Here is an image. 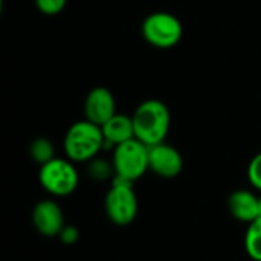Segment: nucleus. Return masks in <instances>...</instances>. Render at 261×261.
Wrapping results in <instances>:
<instances>
[{
  "mask_svg": "<svg viewBox=\"0 0 261 261\" xmlns=\"http://www.w3.org/2000/svg\"><path fill=\"white\" fill-rule=\"evenodd\" d=\"M104 208L115 225H130L138 216V196L133 190V182L115 177L112 188L106 194Z\"/></svg>",
  "mask_w": 261,
  "mask_h": 261,
  "instance_id": "obj_4",
  "label": "nucleus"
},
{
  "mask_svg": "<svg viewBox=\"0 0 261 261\" xmlns=\"http://www.w3.org/2000/svg\"><path fill=\"white\" fill-rule=\"evenodd\" d=\"M104 145L106 139L101 127L87 119L70 125L64 136V151L72 162H90Z\"/></svg>",
  "mask_w": 261,
  "mask_h": 261,
  "instance_id": "obj_2",
  "label": "nucleus"
},
{
  "mask_svg": "<svg viewBox=\"0 0 261 261\" xmlns=\"http://www.w3.org/2000/svg\"><path fill=\"white\" fill-rule=\"evenodd\" d=\"M101 130H102L106 144H110L112 147H116L130 139H135L133 119L132 116H127V115L116 113L104 125H101Z\"/></svg>",
  "mask_w": 261,
  "mask_h": 261,
  "instance_id": "obj_11",
  "label": "nucleus"
},
{
  "mask_svg": "<svg viewBox=\"0 0 261 261\" xmlns=\"http://www.w3.org/2000/svg\"><path fill=\"white\" fill-rule=\"evenodd\" d=\"M58 237H60V240H61L64 245H73V243H76L78 239H80V231H78V228L73 226V225H66V226L61 229V232H60Z\"/></svg>",
  "mask_w": 261,
  "mask_h": 261,
  "instance_id": "obj_17",
  "label": "nucleus"
},
{
  "mask_svg": "<svg viewBox=\"0 0 261 261\" xmlns=\"http://www.w3.org/2000/svg\"><path fill=\"white\" fill-rule=\"evenodd\" d=\"M148 168L164 179H173L180 174L184 159L173 145L161 142L148 147Z\"/></svg>",
  "mask_w": 261,
  "mask_h": 261,
  "instance_id": "obj_7",
  "label": "nucleus"
},
{
  "mask_svg": "<svg viewBox=\"0 0 261 261\" xmlns=\"http://www.w3.org/2000/svg\"><path fill=\"white\" fill-rule=\"evenodd\" d=\"M245 248L252 260L261 261V217L249 223L245 234Z\"/></svg>",
  "mask_w": 261,
  "mask_h": 261,
  "instance_id": "obj_12",
  "label": "nucleus"
},
{
  "mask_svg": "<svg viewBox=\"0 0 261 261\" xmlns=\"http://www.w3.org/2000/svg\"><path fill=\"white\" fill-rule=\"evenodd\" d=\"M113 168L115 177L136 182L141 179L148 168V147L141 141L130 139L115 147L113 151Z\"/></svg>",
  "mask_w": 261,
  "mask_h": 261,
  "instance_id": "obj_3",
  "label": "nucleus"
},
{
  "mask_svg": "<svg viewBox=\"0 0 261 261\" xmlns=\"http://www.w3.org/2000/svg\"><path fill=\"white\" fill-rule=\"evenodd\" d=\"M115 174V168H113V164H109L107 161L104 159H92L90 161V165H89V174L92 179L95 180H106L110 177V174Z\"/></svg>",
  "mask_w": 261,
  "mask_h": 261,
  "instance_id": "obj_14",
  "label": "nucleus"
},
{
  "mask_svg": "<svg viewBox=\"0 0 261 261\" xmlns=\"http://www.w3.org/2000/svg\"><path fill=\"white\" fill-rule=\"evenodd\" d=\"M184 35L180 20L171 12L158 11L150 14L142 23V37L158 49L174 47Z\"/></svg>",
  "mask_w": 261,
  "mask_h": 261,
  "instance_id": "obj_6",
  "label": "nucleus"
},
{
  "mask_svg": "<svg viewBox=\"0 0 261 261\" xmlns=\"http://www.w3.org/2000/svg\"><path fill=\"white\" fill-rule=\"evenodd\" d=\"M29 151H31V158L40 165H43V164H46V162H49V161H52L55 158L54 144L46 138H37L31 144Z\"/></svg>",
  "mask_w": 261,
  "mask_h": 261,
  "instance_id": "obj_13",
  "label": "nucleus"
},
{
  "mask_svg": "<svg viewBox=\"0 0 261 261\" xmlns=\"http://www.w3.org/2000/svg\"><path fill=\"white\" fill-rule=\"evenodd\" d=\"M132 119L135 138L147 147L164 142L171 125L170 110L159 99H147L141 102Z\"/></svg>",
  "mask_w": 261,
  "mask_h": 261,
  "instance_id": "obj_1",
  "label": "nucleus"
},
{
  "mask_svg": "<svg viewBox=\"0 0 261 261\" xmlns=\"http://www.w3.org/2000/svg\"><path fill=\"white\" fill-rule=\"evenodd\" d=\"M67 0H35V5L38 8L40 12H43L44 15H57L60 14L64 6H66Z\"/></svg>",
  "mask_w": 261,
  "mask_h": 261,
  "instance_id": "obj_15",
  "label": "nucleus"
},
{
  "mask_svg": "<svg viewBox=\"0 0 261 261\" xmlns=\"http://www.w3.org/2000/svg\"><path fill=\"white\" fill-rule=\"evenodd\" d=\"M84 115L87 121L99 127L104 125L116 115V101L113 93L102 86L92 89L84 101Z\"/></svg>",
  "mask_w": 261,
  "mask_h": 261,
  "instance_id": "obj_8",
  "label": "nucleus"
},
{
  "mask_svg": "<svg viewBox=\"0 0 261 261\" xmlns=\"http://www.w3.org/2000/svg\"><path fill=\"white\" fill-rule=\"evenodd\" d=\"M258 200L254 193L248 190H237L228 197V208L234 219L251 223L258 219Z\"/></svg>",
  "mask_w": 261,
  "mask_h": 261,
  "instance_id": "obj_10",
  "label": "nucleus"
},
{
  "mask_svg": "<svg viewBox=\"0 0 261 261\" xmlns=\"http://www.w3.org/2000/svg\"><path fill=\"white\" fill-rule=\"evenodd\" d=\"M38 180L49 194L64 197L76 190L80 177L70 159L54 158L52 161L40 165Z\"/></svg>",
  "mask_w": 261,
  "mask_h": 261,
  "instance_id": "obj_5",
  "label": "nucleus"
},
{
  "mask_svg": "<svg viewBox=\"0 0 261 261\" xmlns=\"http://www.w3.org/2000/svg\"><path fill=\"white\" fill-rule=\"evenodd\" d=\"M248 179L255 190L261 191V151L252 158L248 167Z\"/></svg>",
  "mask_w": 261,
  "mask_h": 261,
  "instance_id": "obj_16",
  "label": "nucleus"
},
{
  "mask_svg": "<svg viewBox=\"0 0 261 261\" xmlns=\"http://www.w3.org/2000/svg\"><path fill=\"white\" fill-rule=\"evenodd\" d=\"M258 217H261V197L258 200Z\"/></svg>",
  "mask_w": 261,
  "mask_h": 261,
  "instance_id": "obj_18",
  "label": "nucleus"
},
{
  "mask_svg": "<svg viewBox=\"0 0 261 261\" xmlns=\"http://www.w3.org/2000/svg\"><path fill=\"white\" fill-rule=\"evenodd\" d=\"M32 225L44 237H58L64 225L61 206L54 200H41L32 210Z\"/></svg>",
  "mask_w": 261,
  "mask_h": 261,
  "instance_id": "obj_9",
  "label": "nucleus"
}]
</instances>
